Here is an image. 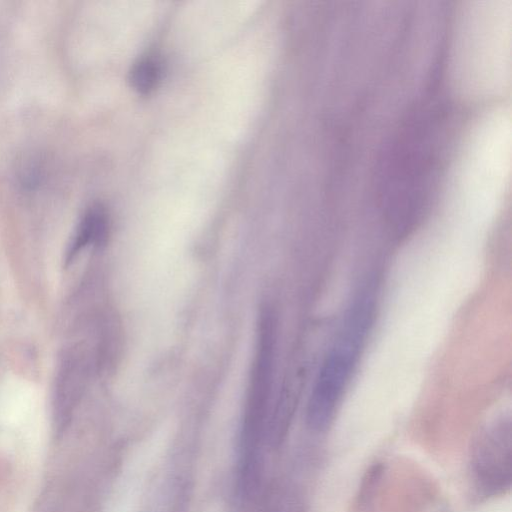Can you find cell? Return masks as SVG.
<instances>
[{"label": "cell", "mask_w": 512, "mask_h": 512, "mask_svg": "<svg viewBox=\"0 0 512 512\" xmlns=\"http://www.w3.org/2000/svg\"><path fill=\"white\" fill-rule=\"evenodd\" d=\"M374 292L368 286L355 297L322 362L306 411L307 423L313 430L322 431L329 426L344 395L372 323Z\"/></svg>", "instance_id": "6da1fadb"}, {"label": "cell", "mask_w": 512, "mask_h": 512, "mask_svg": "<svg viewBox=\"0 0 512 512\" xmlns=\"http://www.w3.org/2000/svg\"><path fill=\"white\" fill-rule=\"evenodd\" d=\"M479 486L488 493H497L511 481L510 425L499 424L487 430L476 444L473 458Z\"/></svg>", "instance_id": "7a4b0ae2"}, {"label": "cell", "mask_w": 512, "mask_h": 512, "mask_svg": "<svg viewBox=\"0 0 512 512\" xmlns=\"http://www.w3.org/2000/svg\"><path fill=\"white\" fill-rule=\"evenodd\" d=\"M108 229L106 211L100 205L90 207L81 218L73 238L66 250L65 263L68 265L87 245L103 241Z\"/></svg>", "instance_id": "3957f363"}, {"label": "cell", "mask_w": 512, "mask_h": 512, "mask_svg": "<svg viewBox=\"0 0 512 512\" xmlns=\"http://www.w3.org/2000/svg\"><path fill=\"white\" fill-rule=\"evenodd\" d=\"M161 77L160 63L152 58H142L130 71L131 86L141 94H148L155 89Z\"/></svg>", "instance_id": "277c9868"}]
</instances>
